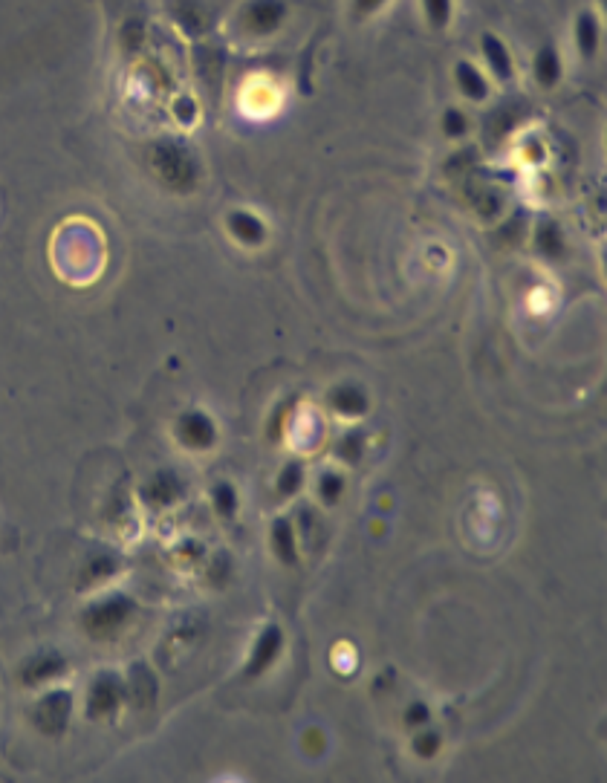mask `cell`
Here are the masks:
<instances>
[{
	"mask_svg": "<svg viewBox=\"0 0 607 783\" xmlns=\"http://www.w3.org/2000/svg\"><path fill=\"white\" fill-rule=\"evenodd\" d=\"M177 480L171 477V474H159L157 480L148 486V497L154 500V503H168V500H174L177 497Z\"/></svg>",
	"mask_w": 607,
	"mask_h": 783,
	"instance_id": "9a60e30c",
	"label": "cell"
},
{
	"mask_svg": "<svg viewBox=\"0 0 607 783\" xmlns=\"http://www.w3.org/2000/svg\"><path fill=\"white\" fill-rule=\"evenodd\" d=\"M538 246H541L547 255H561V249H564V240H561L558 226H553V223H544V226H541V232H538Z\"/></svg>",
	"mask_w": 607,
	"mask_h": 783,
	"instance_id": "e0dca14e",
	"label": "cell"
},
{
	"mask_svg": "<svg viewBox=\"0 0 607 783\" xmlns=\"http://www.w3.org/2000/svg\"><path fill=\"white\" fill-rule=\"evenodd\" d=\"M454 81L460 87V93L472 102H483L489 96V81L486 73L477 67L475 61H457L454 64Z\"/></svg>",
	"mask_w": 607,
	"mask_h": 783,
	"instance_id": "52a82bcc",
	"label": "cell"
},
{
	"mask_svg": "<svg viewBox=\"0 0 607 783\" xmlns=\"http://www.w3.org/2000/svg\"><path fill=\"white\" fill-rule=\"evenodd\" d=\"M561 73H564V64H561L558 47H555V44H544V47L535 53L532 76H535V81H538L544 90H553L555 84L561 81Z\"/></svg>",
	"mask_w": 607,
	"mask_h": 783,
	"instance_id": "ba28073f",
	"label": "cell"
},
{
	"mask_svg": "<svg viewBox=\"0 0 607 783\" xmlns=\"http://www.w3.org/2000/svg\"><path fill=\"white\" fill-rule=\"evenodd\" d=\"M151 168H154L159 183L165 185V188H171V191H180V194L194 191L197 177H200L197 159L191 157V151L185 145L174 142V139H165V142L154 145Z\"/></svg>",
	"mask_w": 607,
	"mask_h": 783,
	"instance_id": "6da1fadb",
	"label": "cell"
},
{
	"mask_svg": "<svg viewBox=\"0 0 607 783\" xmlns=\"http://www.w3.org/2000/svg\"><path fill=\"white\" fill-rule=\"evenodd\" d=\"M226 226H229L232 237L240 240V243H246V246H258V243H264L266 237L264 223H261L255 214H249V211H232L229 220H226Z\"/></svg>",
	"mask_w": 607,
	"mask_h": 783,
	"instance_id": "30bf717a",
	"label": "cell"
},
{
	"mask_svg": "<svg viewBox=\"0 0 607 783\" xmlns=\"http://www.w3.org/2000/svg\"><path fill=\"white\" fill-rule=\"evenodd\" d=\"M480 50H483V58H486V67L495 79L509 81L515 76V61H512V53L506 47V41H501L495 32H486L480 35Z\"/></svg>",
	"mask_w": 607,
	"mask_h": 783,
	"instance_id": "8992f818",
	"label": "cell"
},
{
	"mask_svg": "<svg viewBox=\"0 0 607 783\" xmlns=\"http://www.w3.org/2000/svg\"><path fill=\"white\" fill-rule=\"evenodd\" d=\"M61 671H64V659L55 656V653H44V656H35L27 668H24V679H27L29 685H35V682L58 677Z\"/></svg>",
	"mask_w": 607,
	"mask_h": 783,
	"instance_id": "7c38bea8",
	"label": "cell"
},
{
	"mask_svg": "<svg viewBox=\"0 0 607 783\" xmlns=\"http://www.w3.org/2000/svg\"><path fill=\"white\" fill-rule=\"evenodd\" d=\"M177 434L188 448H209L214 440V428L203 414H185L177 425Z\"/></svg>",
	"mask_w": 607,
	"mask_h": 783,
	"instance_id": "9c48e42d",
	"label": "cell"
},
{
	"mask_svg": "<svg viewBox=\"0 0 607 783\" xmlns=\"http://www.w3.org/2000/svg\"><path fill=\"white\" fill-rule=\"evenodd\" d=\"M119 703H122V685L116 677L105 674L90 685V697H87L90 717H107L119 708Z\"/></svg>",
	"mask_w": 607,
	"mask_h": 783,
	"instance_id": "5b68a950",
	"label": "cell"
},
{
	"mask_svg": "<svg viewBox=\"0 0 607 783\" xmlns=\"http://www.w3.org/2000/svg\"><path fill=\"white\" fill-rule=\"evenodd\" d=\"M599 44H602L599 18L593 12H581L579 21H576V47H579L584 58H593L596 50H599Z\"/></svg>",
	"mask_w": 607,
	"mask_h": 783,
	"instance_id": "8fae6325",
	"label": "cell"
},
{
	"mask_svg": "<svg viewBox=\"0 0 607 783\" xmlns=\"http://www.w3.org/2000/svg\"><path fill=\"white\" fill-rule=\"evenodd\" d=\"M423 12L428 27L446 29L454 18V0H423Z\"/></svg>",
	"mask_w": 607,
	"mask_h": 783,
	"instance_id": "5bb4252c",
	"label": "cell"
},
{
	"mask_svg": "<svg viewBox=\"0 0 607 783\" xmlns=\"http://www.w3.org/2000/svg\"><path fill=\"white\" fill-rule=\"evenodd\" d=\"M131 697L136 705H151L157 697V682L154 674L145 665H136L131 674Z\"/></svg>",
	"mask_w": 607,
	"mask_h": 783,
	"instance_id": "4fadbf2b",
	"label": "cell"
},
{
	"mask_svg": "<svg viewBox=\"0 0 607 783\" xmlns=\"http://www.w3.org/2000/svg\"><path fill=\"white\" fill-rule=\"evenodd\" d=\"M287 0H249L243 9V27L252 35H272L287 21Z\"/></svg>",
	"mask_w": 607,
	"mask_h": 783,
	"instance_id": "7a4b0ae2",
	"label": "cell"
},
{
	"mask_svg": "<svg viewBox=\"0 0 607 783\" xmlns=\"http://www.w3.org/2000/svg\"><path fill=\"white\" fill-rule=\"evenodd\" d=\"M385 3H388V0H353V6H356L359 15H376Z\"/></svg>",
	"mask_w": 607,
	"mask_h": 783,
	"instance_id": "ac0fdd59",
	"label": "cell"
},
{
	"mask_svg": "<svg viewBox=\"0 0 607 783\" xmlns=\"http://www.w3.org/2000/svg\"><path fill=\"white\" fill-rule=\"evenodd\" d=\"M128 616H131V601L125 596H113L84 613V627L93 636H110Z\"/></svg>",
	"mask_w": 607,
	"mask_h": 783,
	"instance_id": "3957f363",
	"label": "cell"
},
{
	"mask_svg": "<svg viewBox=\"0 0 607 783\" xmlns=\"http://www.w3.org/2000/svg\"><path fill=\"white\" fill-rule=\"evenodd\" d=\"M70 708H73V700H70L67 691H50L44 700H38L35 711H32L35 726L44 734H61V731L67 729Z\"/></svg>",
	"mask_w": 607,
	"mask_h": 783,
	"instance_id": "277c9868",
	"label": "cell"
},
{
	"mask_svg": "<svg viewBox=\"0 0 607 783\" xmlns=\"http://www.w3.org/2000/svg\"><path fill=\"white\" fill-rule=\"evenodd\" d=\"M443 131H446V136H451V139L463 136V133L469 131V119H466V113L457 110V107H449V110L443 113Z\"/></svg>",
	"mask_w": 607,
	"mask_h": 783,
	"instance_id": "2e32d148",
	"label": "cell"
}]
</instances>
